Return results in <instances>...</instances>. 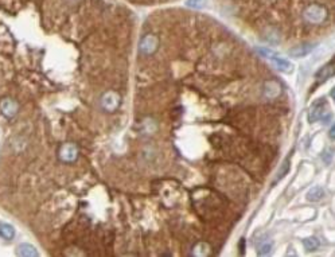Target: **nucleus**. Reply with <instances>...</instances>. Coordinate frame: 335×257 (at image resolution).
Listing matches in <instances>:
<instances>
[{"mask_svg":"<svg viewBox=\"0 0 335 257\" xmlns=\"http://www.w3.org/2000/svg\"><path fill=\"white\" fill-rule=\"evenodd\" d=\"M331 118L330 107L327 100L318 99L308 111V122L317 123L319 120H329Z\"/></svg>","mask_w":335,"mask_h":257,"instance_id":"obj_1","label":"nucleus"},{"mask_svg":"<svg viewBox=\"0 0 335 257\" xmlns=\"http://www.w3.org/2000/svg\"><path fill=\"white\" fill-rule=\"evenodd\" d=\"M303 16L311 24H322L327 19V9L325 5L314 3L304 9Z\"/></svg>","mask_w":335,"mask_h":257,"instance_id":"obj_2","label":"nucleus"},{"mask_svg":"<svg viewBox=\"0 0 335 257\" xmlns=\"http://www.w3.org/2000/svg\"><path fill=\"white\" fill-rule=\"evenodd\" d=\"M159 41L155 35H147L144 36L140 42V51L143 54L150 55L154 54L155 51L158 50Z\"/></svg>","mask_w":335,"mask_h":257,"instance_id":"obj_3","label":"nucleus"},{"mask_svg":"<svg viewBox=\"0 0 335 257\" xmlns=\"http://www.w3.org/2000/svg\"><path fill=\"white\" fill-rule=\"evenodd\" d=\"M118 104H120V97L118 95L113 93V92H108L103 96L101 99V105L105 111L108 112H114L116 109L118 108Z\"/></svg>","mask_w":335,"mask_h":257,"instance_id":"obj_4","label":"nucleus"},{"mask_svg":"<svg viewBox=\"0 0 335 257\" xmlns=\"http://www.w3.org/2000/svg\"><path fill=\"white\" fill-rule=\"evenodd\" d=\"M78 156V149L77 147L72 143L64 144L59 149V158L61 160H64L66 163H73Z\"/></svg>","mask_w":335,"mask_h":257,"instance_id":"obj_5","label":"nucleus"},{"mask_svg":"<svg viewBox=\"0 0 335 257\" xmlns=\"http://www.w3.org/2000/svg\"><path fill=\"white\" fill-rule=\"evenodd\" d=\"M0 109H1V113L4 115L5 118H12L18 112V104L15 103L14 100L4 99L0 103Z\"/></svg>","mask_w":335,"mask_h":257,"instance_id":"obj_6","label":"nucleus"},{"mask_svg":"<svg viewBox=\"0 0 335 257\" xmlns=\"http://www.w3.org/2000/svg\"><path fill=\"white\" fill-rule=\"evenodd\" d=\"M335 76V62H330L325 65L323 68H321V70L317 73V78L319 81H326L329 78Z\"/></svg>","mask_w":335,"mask_h":257,"instance_id":"obj_7","label":"nucleus"},{"mask_svg":"<svg viewBox=\"0 0 335 257\" xmlns=\"http://www.w3.org/2000/svg\"><path fill=\"white\" fill-rule=\"evenodd\" d=\"M269 59H271L272 62H273V65H275L279 70H281V72L290 73L291 70H292V65H291V62L288 61V59L281 58V57H279L277 54H275Z\"/></svg>","mask_w":335,"mask_h":257,"instance_id":"obj_8","label":"nucleus"},{"mask_svg":"<svg viewBox=\"0 0 335 257\" xmlns=\"http://www.w3.org/2000/svg\"><path fill=\"white\" fill-rule=\"evenodd\" d=\"M0 237L4 240H12L15 237V229L14 226L5 224V222H0Z\"/></svg>","mask_w":335,"mask_h":257,"instance_id":"obj_9","label":"nucleus"},{"mask_svg":"<svg viewBox=\"0 0 335 257\" xmlns=\"http://www.w3.org/2000/svg\"><path fill=\"white\" fill-rule=\"evenodd\" d=\"M323 197H325V190L322 189V187H319V186L313 187V189L308 191L307 194V199L310 202H319V201L323 199Z\"/></svg>","mask_w":335,"mask_h":257,"instance_id":"obj_10","label":"nucleus"},{"mask_svg":"<svg viewBox=\"0 0 335 257\" xmlns=\"http://www.w3.org/2000/svg\"><path fill=\"white\" fill-rule=\"evenodd\" d=\"M18 255L20 256H27V257H36L38 256V252L36 249L30 245V244H20L18 247Z\"/></svg>","mask_w":335,"mask_h":257,"instance_id":"obj_11","label":"nucleus"},{"mask_svg":"<svg viewBox=\"0 0 335 257\" xmlns=\"http://www.w3.org/2000/svg\"><path fill=\"white\" fill-rule=\"evenodd\" d=\"M313 49H314L313 45L298 46V47L290 50V55H294V57H296V58H302V57H304V55H307Z\"/></svg>","mask_w":335,"mask_h":257,"instance_id":"obj_12","label":"nucleus"},{"mask_svg":"<svg viewBox=\"0 0 335 257\" xmlns=\"http://www.w3.org/2000/svg\"><path fill=\"white\" fill-rule=\"evenodd\" d=\"M303 247L307 249L308 252H313V251L319 248V240L317 237H308V239L303 240Z\"/></svg>","mask_w":335,"mask_h":257,"instance_id":"obj_13","label":"nucleus"},{"mask_svg":"<svg viewBox=\"0 0 335 257\" xmlns=\"http://www.w3.org/2000/svg\"><path fill=\"white\" fill-rule=\"evenodd\" d=\"M272 251V243L269 240H264L261 245L258 247V255H268Z\"/></svg>","mask_w":335,"mask_h":257,"instance_id":"obj_14","label":"nucleus"},{"mask_svg":"<svg viewBox=\"0 0 335 257\" xmlns=\"http://www.w3.org/2000/svg\"><path fill=\"white\" fill-rule=\"evenodd\" d=\"M288 170H290V160H285L284 166L280 167V170H279V172L276 174V178H275V182H273V183H276V182L280 181L281 178L288 172Z\"/></svg>","mask_w":335,"mask_h":257,"instance_id":"obj_15","label":"nucleus"},{"mask_svg":"<svg viewBox=\"0 0 335 257\" xmlns=\"http://www.w3.org/2000/svg\"><path fill=\"white\" fill-rule=\"evenodd\" d=\"M206 4V0H186V5H189L191 8L200 9L205 7Z\"/></svg>","mask_w":335,"mask_h":257,"instance_id":"obj_16","label":"nucleus"},{"mask_svg":"<svg viewBox=\"0 0 335 257\" xmlns=\"http://www.w3.org/2000/svg\"><path fill=\"white\" fill-rule=\"evenodd\" d=\"M329 136H330V137L333 140H335V124L333 127H331L330 132H329Z\"/></svg>","mask_w":335,"mask_h":257,"instance_id":"obj_17","label":"nucleus"},{"mask_svg":"<svg viewBox=\"0 0 335 257\" xmlns=\"http://www.w3.org/2000/svg\"><path fill=\"white\" fill-rule=\"evenodd\" d=\"M331 97H333V100L335 101V86L333 88V91H331Z\"/></svg>","mask_w":335,"mask_h":257,"instance_id":"obj_18","label":"nucleus"},{"mask_svg":"<svg viewBox=\"0 0 335 257\" xmlns=\"http://www.w3.org/2000/svg\"><path fill=\"white\" fill-rule=\"evenodd\" d=\"M272 1H275V0H272Z\"/></svg>","mask_w":335,"mask_h":257,"instance_id":"obj_19","label":"nucleus"}]
</instances>
